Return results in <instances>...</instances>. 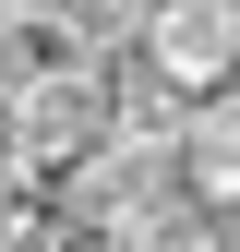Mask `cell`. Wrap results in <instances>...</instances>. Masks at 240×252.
<instances>
[{"label": "cell", "mask_w": 240, "mask_h": 252, "mask_svg": "<svg viewBox=\"0 0 240 252\" xmlns=\"http://www.w3.org/2000/svg\"><path fill=\"white\" fill-rule=\"evenodd\" d=\"M180 180H192V204H240V84H228V96H192Z\"/></svg>", "instance_id": "cell-4"}, {"label": "cell", "mask_w": 240, "mask_h": 252, "mask_svg": "<svg viewBox=\"0 0 240 252\" xmlns=\"http://www.w3.org/2000/svg\"><path fill=\"white\" fill-rule=\"evenodd\" d=\"M108 132H120V60H96V48L60 60V72H36V84L12 96V120H0V144L24 156V180H36V192H60V180H72Z\"/></svg>", "instance_id": "cell-1"}, {"label": "cell", "mask_w": 240, "mask_h": 252, "mask_svg": "<svg viewBox=\"0 0 240 252\" xmlns=\"http://www.w3.org/2000/svg\"><path fill=\"white\" fill-rule=\"evenodd\" d=\"M180 252H240V204H204V216H192V240H180Z\"/></svg>", "instance_id": "cell-7"}, {"label": "cell", "mask_w": 240, "mask_h": 252, "mask_svg": "<svg viewBox=\"0 0 240 252\" xmlns=\"http://www.w3.org/2000/svg\"><path fill=\"white\" fill-rule=\"evenodd\" d=\"M120 132H132V144H168V156H180V132H192V96H180L168 72H144V60H132V72H120Z\"/></svg>", "instance_id": "cell-5"}, {"label": "cell", "mask_w": 240, "mask_h": 252, "mask_svg": "<svg viewBox=\"0 0 240 252\" xmlns=\"http://www.w3.org/2000/svg\"><path fill=\"white\" fill-rule=\"evenodd\" d=\"M60 24H72L84 48H108V60H132L144 48V24H156V0H48Z\"/></svg>", "instance_id": "cell-6"}, {"label": "cell", "mask_w": 240, "mask_h": 252, "mask_svg": "<svg viewBox=\"0 0 240 252\" xmlns=\"http://www.w3.org/2000/svg\"><path fill=\"white\" fill-rule=\"evenodd\" d=\"M192 192V180H180V156L168 144H132V132H108L96 156H84L72 180H60V216H72V228H132V216H156V204H180Z\"/></svg>", "instance_id": "cell-2"}, {"label": "cell", "mask_w": 240, "mask_h": 252, "mask_svg": "<svg viewBox=\"0 0 240 252\" xmlns=\"http://www.w3.org/2000/svg\"><path fill=\"white\" fill-rule=\"evenodd\" d=\"M24 12H36V0H0V24H24Z\"/></svg>", "instance_id": "cell-8"}, {"label": "cell", "mask_w": 240, "mask_h": 252, "mask_svg": "<svg viewBox=\"0 0 240 252\" xmlns=\"http://www.w3.org/2000/svg\"><path fill=\"white\" fill-rule=\"evenodd\" d=\"M144 72H168L180 96H228L240 84V0H156V24H144Z\"/></svg>", "instance_id": "cell-3"}]
</instances>
